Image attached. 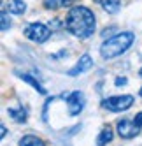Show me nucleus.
Returning <instances> with one entry per match:
<instances>
[{"label":"nucleus","instance_id":"obj_14","mask_svg":"<svg viewBox=\"0 0 142 146\" xmlns=\"http://www.w3.org/2000/svg\"><path fill=\"white\" fill-rule=\"evenodd\" d=\"M19 146H46V143L34 134H28V135H23L19 139Z\"/></svg>","mask_w":142,"mask_h":146},{"label":"nucleus","instance_id":"obj_18","mask_svg":"<svg viewBox=\"0 0 142 146\" xmlns=\"http://www.w3.org/2000/svg\"><path fill=\"white\" fill-rule=\"evenodd\" d=\"M0 129H2V137H5V134H7V127H5V125H2Z\"/></svg>","mask_w":142,"mask_h":146},{"label":"nucleus","instance_id":"obj_12","mask_svg":"<svg viewBox=\"0 0 142 146\" xmlns=\"http://www.w3.org/2000/svg\"><path fill=\"white\" fill-rule=\"evenodd\" d=\"M112 139H114V130L107 125L97 135V146H107L109 143H112Z\"/></svg>","mask_w":142,"mask_h":146},{"label":"nucleus","instance_id":"obj_20","mask_svg":"<svg viewBox=\"0 0 142 146\" xmlns=\"http://www.w3.org/2000/svg\"><path fill=\"white\" fill-rule=\"evenodd\" d=\"M139 76H142V67H140V69H139Z\"/></svg>","mask_w":142,"mask_h":146},{"label":"nucleus","instance_id":"obj_9","mask_svg":"<svg viewBox=\"0 0 142 146\" xmlns=\"http://www.w3.org/2000/svg\"><path fill=\"white\" fill-rule=\"evenodd\" d=\"M16 76H18L19 79H23L25 83H28V85L32 86L34 90H37L40 95H46V88L40 85V81H39V79H35L32 74H26V72H16Z\"/></svg>","mask_w":142,"mask_h":146},{"label":"nucleus","instance_id":"obj_10","mask_svg":"<svg viewBox=\"0 0 142 146\" xmlns=\"http://www.w3.org/2000/svg\"><path fill=\"white\" fill-rule=\"evenodd\" d=\"M7 114L11 116V120H14L16 123H25L28 114H26V109L21 106V104H18L16 108H7Z\"/></svg>","mask_w":142,"mask_h":146},{"label":"nucleus","instance_id":"obj_6","mask_svg":"<svg viewBox=\"0 0 142 146\" xmlns=\"http://www.w3.org/2000/svg\"><path fill=\"white\" fill-rule=\"evenodd\" d=\"M116 132H118V135H119L121 139H133L135 135L140 134V127H139L133 120L123 118V120H118V123H116Z\"/></svg>","mask_w":142,"mask_h":146},{"label":"nucleus","instance_id":"obj_13","mask_svg":"<svg viewBox=\"0 0 142 146\" xmlns=\"http://www.w3.org/2000/svg\"><path fill=\"white\" fill-rule=\"evenodd\" d=\"M7 11L14 16H21V14L26 13V2L25 0H9Z\"/></svg>","mask_w":142,"mask_h":146},{"label":"nucleus","instance_id":"obj_7","mask_svg":"<svg viewBox=\"0 0 142 146\" xmlns=\"http://www.w3.org/2000/svg\"><path fill=\"white\" fill-rule=\"evenodd\" d=\"M91 67H93V58H91V55L84 53L83 56H81V58L76 62L74 67H70V69L67 70V76H70V78L81 76V74H84V72H88Z\"/></svg>","mask_w":142,"mask_h":146},{"label":"nucleus","instance_id":"obj_16","mask_svg":"<svg viewBox=\"0 0 142 146\" xmlns=\"http://www.w3.org/2000/svg\"><path fill=\"white\" fill-rule=\"evenodd\" d=\"M126 83H128V79H126L125 76H118V78L114 79V85H116L118 88H121V86H125Z\"/></svg>","mask_w":142,"mask_h":146},{"label":"nucleus","instance_id":"obj_2","mask_svg":"<svg viewBox=\"0 0 142 146\" xmlns=\"http://www.w3.org/2000/svg\"><path fill=\"white\" fill-rule=\"evenodd\" d=\"M135 34L131 30H123L114 35L107 37L102 44H100V56L104 60H114L121 55H125L126 51L135 44Z\"/></svg>","mask_w":142,"mask_h":146},{"label":"nucleus","instance_id":"obj_17","mask_svg":"<svg viewBox=\"0 0 142 146\" xmlns=\"http://www.w3.org/2000/svg\"><path fill=\"white\" fill-rule=\"evenodd\" d=\"M133 121H135V123L139 125V127H140V129H142V111L135 114V118H133Z\"/></svg>","mask_w":142,"mask_h":146},{"label":"nucleus","instance_id":"obj_8","mask_svg":"<svg viewBox=\"0 0 142 146\" xmlns=\"http://www.w3.org/2000/svg\"><path fill=\"white\" fill-rule=\"evenodd\" d=\"M79 0H42V7L47 11H58V9H70L77 5Z\"/></svg>","mask_w":142,"mask_h":146},{"label":"nucleus","instance_id":"obj_1","mask_svg":"<svg viewBox=\"0 0 142 146\" xmlns=\"http://www.w3.org/2000/svg\"><path fill=\"white\" fill-rule=\"evenodd\" d=\"M65 30L76 39H89L97 30V16L86 5H74L65 18Z\"/></svg>","mask_w":142,"mask_h":146},{"label":"nucleus","instance_id":"obj_5","mask_svg":"<svg viewBox=\"0 0 142 146\" xmlns=\"http://www.w3.org/2000/svg\"><path fill=\"white\" fill-rule=\"evenodd\" d=\"M86 106V97H84V93L83 92H72V93H68L67 95V111L70 116H77V114L83 113Z\"/></svg>","mask_w":142,"mask_h":146},{"label":"nucleus","instance_id":"obj_3","mask_svg":"<svg viewBox=\"0 0 142 146\" xmlns=\"http://www.w3.org/2000/svg\"><path fill=\"white\" fill-rule=\"evenodd\" d=\"M23 34L28 40H32L35 44H44L51 39V34L53 30L49 25H44L40 21H34V23H28L25 28H23Z\"/></svg>","mask_w":142,"mask_h":146},{"label":"nucleus","instance_id":"obj_11","mask_svg":"<svg viewBox=\"0 0 142 146\" xmlns=\"http://www.w3.org/2000/svg\"><path fill=\"white\" fill-rule=\"evenodd\" d=\"M93 2L98 4L109 14H116V13H119V9H121V0H93Z\"/></svg>","mask_w":142,"mask_h":146},{"label":"nucleus","instance_id":"obj_15","mask_svg":"<svg viewBox=\"0 0 142 146\" xmlns=\"http://www.w3.org/2000/svg\"><path fill=\"white\" fill-rule=\"evenodd\" d=\"M9 14H11L9 11L2 9V14H0V19H2V32H7V30L12 27V21H11V16Z\"/></svg>","mask_w":142,"mask_h":146},{"label":"nucleus","instance_id":"obj_4","mask_svg":"<svg viewBox=\"0 0 142 146\" xmlns=\"http://www.w3.org/2000/svg\"><path fill=\"white\" fill-rule=\"evenodd\" d=\"M133 95H112V97H107L102 100V108H105L110 113H121V111H126L133 106Z\"/></svg>","mask_w":142,"mask_h":146},{"label":"nucleus","instance_id":"obj_19","mask_svg":"<svg viewBox=\"0 0 142 146\" xmlns=\"http://www.w3.org/2000/svg\"><path fill=\"white\" fill-rule=\"evenodd\" d=\"M139 95H140V97H142V86H140V90H139Z\"/></svg>","mask_w":142,"mask_h":146}]
</instances>
